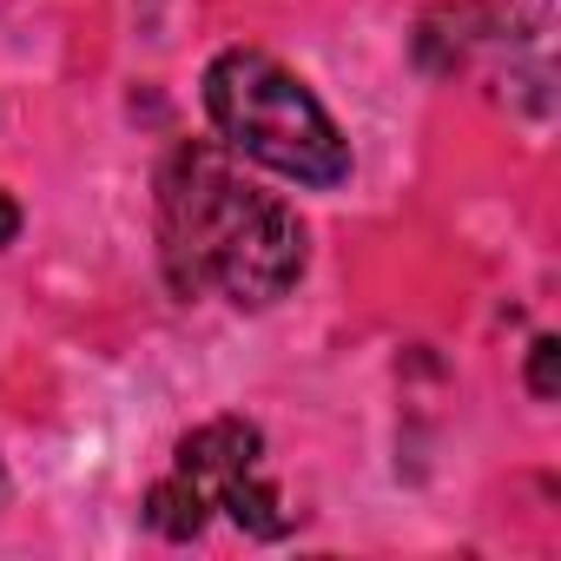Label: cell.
Listing matches in <instances>:
<instances>
[{"label": "cell", "instance_id": "6", "mask_svg": "<svg viewBox=\"0 0 561 561\" xmlns=\"http://www.w3.org/2000/svg\"><path fill=\"white\" fill-rule=\"evenodd\" d=\"M528 397H541V403L561 397V344L554 337H535L528 344Z\"/></svg>", "mask_w": 561, "mask_h": 561}, {"label": "cell", "instance_id": "3", "mask_svg": "<svg viewBox=\"0 0 561 561\" xmlns=\"http://www.w3.org/2000/svg\"><path fill=\"white\" fill-rule=\"evenodd\" d=\"M257 469H264V430L244 423V416H218V423H205V430H192L179 443V476L205 502H218L231 482H244Z\"/></svg>", "mask_w": 561, "mask_h": 561}, {"label": "cell", "instance_id": "1", "mask_svg": "<svg viewBox=\"0 0 561 561\" xmlns=\"http://www.w3.org/2000/svg\"><path fill=\"white\" fill-rule=\"evenodd\" d=\"M159 251L179 298L218 291L238 311L277 305L305 277V218L251 185L218 146H172L159 165Z\"/></svg>", "mask_w": 561, "mask_h": 561}, {"label": "cell", "instance_id": "2", "mask_svg": "<svg viewBox=\"0 0 561 561\" xmlns=\"http://www.w3.org/2000/svg\"><path fill=\"white\" fill-rule=\"evenodd\" d=\"M205 113L231 152L251 165L298 179V185H344L351 179V139L324 113V100L264 47H225L205 67Z\"/></svg>", "mask_w": 561, "mask_h": 561}, {"label": "cell", "instance_id": "4", "mask_svg": "<svg viewBox=\"0 0 561 561\" xmlns=\"http://www.w3.org/2000/svg\"><path fill=\"white\" fill-rule=\"evenodd\" d=\"M205 515H211V502L185 476H165V482L146 489V528L165 535V541H198L205 535Z\"/></svg>", "mask_w": 561, "mask_h": 561}, {"label": "cell", "instance_id": "5", "mask_svg": "<svg viewBox=\"0 0 561 561\" xmlns=\"http://www.w3.org/2000/svg\"><path fill=\"white\" fill-rule=\"evenodd\" d=\"M211 508H225L244 535H257V541H277V535H285L291 528V515H285V502H277V489L264 482V469L257 476H244V482H231Z\"/></svg>", "mask_w": 561, "mask_h": 561}, {"label": "cell", "instance_id": "7", "mask_svg": "<svg viewBox=\"0 0 561 561\" xmlns=\"http://www.w3.org/2000/svg\"><path fill=\"white\" fill-rule=\"evenodd\" d=\"M14 238H21V205L0 192V244H14Z\"/></svg>", "mask_w": 561, "mask_h": 561}]
</instances>
